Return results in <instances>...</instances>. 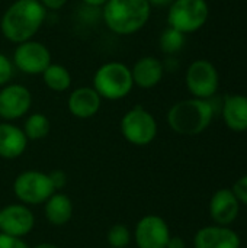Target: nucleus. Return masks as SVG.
Masks as SVG:
<instances>
[{
	"label": "nucleus",
	"instance_id": "6",
	"mask_svg": "<svg viewBox=\"0 0 247 248\" xmlns=\"http://www.w3.org/2000/svg\"><path fill=\"white\" fill-rule=\"evenodd\" d=\"M121 134L127 142L135 147H147L157 137V121L143 106H134L124 113L121 124Z\"/></svg>",
	"mask_w": 247,
	"mask_h": 248
},
{
	"label": "nucleus",
	"instance_id": "13",
	"mask_svg": "<svg viewBox=\"0 0 247 248\" xmlns=\"http://www.w3.org/2000/svg\"><path fill=\"white\" fill-rule=\"evenodd\" d=\"M240 212V202L231 189L217 190L210 201V215L215 225L229 227L233 224Z\"/></svg>",
	"mask_w": 247,
	"mask_h": 248
},
{
	"label": "nucleus",
	"instance_id": "10",
	"mask_svg": "<svg viewBox=\"0 0 247 248\" xmlns=\"http://www.w3.org/2000/svg\"><path fill=\"white\" fill-rule=\"evenodd\" d=\"M170 230L167 222L159 215H146L143 217L134 228L132 238L137 248H166Z\"/></svg>",
	"mask_w": 247,
	"mask_h": 248
},
{
	"label": "nucleus",
	"instance_id": "27",
	"mask_svg": "<svg viewBox=\"0 0 247 248\" xmlns=\"http://www.w3.org/2000/svg\"><path fill=\"white\" fill-rule=\"evenodd\" d=\"M49 179H51V183L55 189V192L61 190L66 185H67V176L63 170H54L49 173Z\"/></svg>",
	"mask_w": 247,
	"mask_h": 248
},
{
	"label": "nucleus",
	"instance_id": "15",
	"mask_svg": "<svg viewBox=\"0 0 247 248\" xmlns=\"http://www.w3.org/2000/svg\"><path fill=\"white\" fill-rule=\"evenodd\" d=\"M195 248H240V237L229 227L211 225L201 228L194 237Z\"/></svg>",
	"mask_w": 247,
	"mask_h": 248
},
{
	"label": "nucleus",
	"instance_id": "8",
	"mask_svg": "<svg viewBox=\"0 0 247 248\" xmlns=\"http://www.w3.org/2000/svg\"><path fill=\"white\" fill-rule=\"evenodd\" d=\"M185 83L188 92L197 99H211L220 87V74L217 67L208 60H195L189 64Z\"/></svg>",
	"mask_w": 247,
	"mask_h": 248
},
{
	"label": "nucleus",
	"instance_id": "21",
	"mask_svg": "<svg viewBox=\"0 0 247 248\" xmlns=\"http://www.w3.org/2000/svg\"><path fill=\"white\" fill-rule=\"evenodd\" d=\"M49 129H51V124H49V119L44 115V113H31L25 122H23V126H22V131L25 134V137L28 138V141H39V140H44L48 134H49Z\"/></svg>",
	"mask_w": 247,
	"mask_h": 248
},
{
	"label": "nucleus",
	"instance_id": "31",
	"mask_svg": "<svg viewBox=\"0 0 247 248\" xmlns=\"http://www.w3.org/2000/svg\"><path fill=\"white\" fill-rule=\"evenodd\" d=\"M89 7H103L108 0H82Z\"/></svg>",
	"mask_w": 247,
	"mask_h": 248
},
{
	"label": "nucleus",
	"instance_id": "18",
	"mask_svg": "<svg viewBox=\"0 0 247 248\" xmlns=\"http://www.w3.org/2000/svg\"><path fill=\"white\" fill-rule=\"evenodd\" d=\"M28 147V138L22 128L12 122H0V157L4 160L19 158Z\"/></svg>",
	"mask_w": 247,
	"mask_h": 248
},
{
	"label": "nucleus",
	"instance_id": "22",
	"mask_svg": "<svg viewBox=\"0 0 247 248\" xmlns=\"http://www.w3.org/2000/svg\"><path fill=\"white\" fill-rule=\"evenodd\" d=\"M185 41H186L185 33H182V32H179V31L167 26L162 32V35L159 38V46H160V51L163 54H166V55H175V54H178L183 48Z\"/></svg>",
	"mask_w": 247,
	"mask_h": 248
},
{
	"label": "nucleus",
	"instance_id": "32",
	"mask_svg": "<svg viewBox=\"0 0 247 248\" xmlns=\"http://www.w3.org/2000/svg\"><path fill=\"white\" fill-rule=\"evenodd\" d=\"M32 248H60L58 246L52 244V243H41V244H36L35 247Z\"/></svg>",
	"mask_w": 247,
	"mask_h": 248
},
{
	"label": "nucleus",
	"instance_id": "4",
	"mask_svg": "<svg viewBox=\"0 0 247 248\" xmlns=\"http://www.w3.org/2000/svg\"><path fill=\"white\" fill-rule=\"evenodd\" d=\"M92 87L102 99L121 100L127 97L134 87L131 68L119 61L105 62L93 74Z\"/></svg>",
	"mask_w": 247,
	"mask_h": 248
},
{
	"label": "nucleus",
	"instance_id": "3",
	"mask_svg": "<svg viewBox=\"0 0 247 248\" xmlns=\"http://www.w3.org/2000/svg\"><path fill=\"white\" fill-rule=\"evenodd\" d=\"M215 109L211 100L185 99L176 102L167 112V124L170 129L179 135L194 137L202 134L213 122Z\"/></svg>",
	"mask_w": 247,
	"mask_h": 248
},
{
	"label": "nucleus",
	"instance_id": "16",
	"mask_svg": "<svg viewBox=\"0 0 247 248\" xmlns=\"http://www.w3.org/2000/svg\"><path fill=\"white\" fill-rule=\"evenodd\" d=\"M131 76L134 86L146 90L153 89L162 81L165 76V64L159 58L151 55L141 57L131 67Z\"/></svg>",
	"mask_w": 247,
	"mask_h": 248
},
{
	"label": "nucleus",
	"instance_id": "26",
	"mask_svg": "<svg viewBox=\"0 0 247 248\" xmlns=\"http://www.w3.org/2000/svg\"><path fill=\"white\" fill-rule=\"evenodd\" d=\"M236 195V198L239 199L240 203L246 205L247 206V174L246 176H242L233 186L231 189Z\"/></svg>",
	"mask_w": 247,
	"mask_h": 248
},
{
	"label": "nucleus",
	"instance_id": "23",
	"mask_svg": "<svg viewBox=\"0 0 247 248\" xmlns=\"http://www.w3.org/2000/svg\"><path fill=\"white\" fill-rule=\"evenodd\" d=\"M132 232L124 224H115L108 230L106 241L111 248H127L131 244Z\"/></svg>",
	"mask_w": 247,
	"mask_h": 248
},
{
	"label": "nucleus",
	"instance_id": "30",
	"mask_svg": "<svg viewBox=\"0 0 247 248\" xmlns=\"http://www.w3.org/2000/svg\"><path fill=\"white\" fill-rule=\"evenodd\" d=\"M148 1V4L153 7V6H156V7H165V6H170L172 3H173V0H147Z\"/></svg>",
	"mask_w": 247,
	"mask_h": 248
},
{
	"label": "nucleus",
	"instance_id": "11",
	"mask_svg": "<svg viewBox=\"0 0 247 248\" xmlns=\"http://www.w3.org/2000/svg\"><path fill=\"white\" fill-rule=\"evenodd\" d=\"M32 106V94L23 84H6L0 89V118L6 122L23 118Z\"/></svg>",
	"mask_w": 247,
	"mask_h": 248
},
{
	"label": "nucleus",
	"instance_id": "33",
	"mask_svg": "<svg viewBox=\"0 0 247 248\" xmlns=\"http://www.w3.org/2000/svg\"><path fill=\"white\" fill-rule=\"evenodd\" d=\"M246 248H247V247H246Z\"/></svg>",
	"mask_w": 247,
	"mask_h": 248
},
{
	"label": "nucleus",
	"instance_id": "25",
	"mask_svg": "<svg viewBox=\"0 0 247 248\" xmlns=\"http://www.w3.org/2000/svg\"><path fill=\"white\" fill-rule=\"evenodd\" d=\"M0 248H29L23 238L10 237L0 232Z\"/></svg>",
	"mask_w": 247,
	"mask_h": 248
},
{
	"label": "nucleus",
	"instance_id": "28",
	"mask_svg": "<svg viewBox=\"0 0 247 248\" xmlns=\"http://www.w3.org/2000/svg\"><path fill=\"white\" fill-rule=\"evenodd\" d=\"M68 0H39V3L47 9V10H60L67 4Z\"/></svg>",
	"mask_w": 247,
	"mask_h": 248
},
{
	"label": "nucleus",
	"instance_id": "2",
	"mask_svg": "<svg viewBox=\"0 0 247 248\" xmlns=\"http://www.w3.org/2000/svg\"><path fill=\"white\" fill-rule=\"evenodd\" d=\"M151 16L147 0H108L102 9L106 28L121 36L134 35L141 31Z\"/></svg>",
	"mask_w": 247,
	"mask_h": 248
},
{
	"label": "nucleus",
	"instance_id": "7",
	"mask_svg": "<svg viewBox=\"0 0 247 248\" xmlns=\"http://www.w3.org/2000/svg\"><path fill=\"white\" fill-rule=\"evenodd\" d=\"M13 193L16 199L26 206L44 205L55 189L49 174L38 170H26L16 176L13 182Z\"/></svg>",
	"mask_w": 247,
	"mask_h": 248
},
{
	"label": "nucleus",
	"instance_id": "1",
	"mask_svg": "<svg viewBox=\"0 0 247 248\" xmlns=\"http://www.w3.org/2000/svg\"><path fill=\"white\" fill-rule=\"evenodd\" d=\"M47 19V9L39 0H15L1 15L0 31L12 44L32 39Z\"/></svg>",
	"mask_w": 247,
	"mask_h": 248
},
{
	"label": "nucleus",
	"instance_id": "20",
	"mask_svg": "<svg viewBox=\"0 0 247 248\" xmlns=\"http://www.w3.org/2000/svg\"><path fill=\"white\" fill-rule=\"evenodd\" d=\"M41 76H42L44 84L49 90L57 92V93L67 92L71 87V83H73L71 73L68 71V68H66L61 64L51 62L48 65V68H45V71Z\"/></svg>",
	"mask_w": 247,
	"mask_h": 248
},
{
	"label": "nucleus",
	"instance_id": "9",
	"mask_svg": "<svg viewBox=\"0 0 247 248\" xmlns=\"http://www.w3.org/2000/svg\"><path fill=\"white\" fill-rule=\"evenodd\" d=\"M12 62L19 71L29 76H36L42 74L52 61L51 52L47 45L39 41L29 39L16 45Z\"/></svg>",
	"mask_w": 247,
	"mask_h": 248
},
{
	"label": "nucleus",
	"instance_id": "17",
	"mask_svg": "<svg viewBox=\"0 0 247 248\" xmlns=\"http://www.w3.org/2000/svg\"><path fill=\"white\" fill-rule=\"evenodd\" d=\"M226 126L234 132L247 131V96L230 94L226 96L220 108Z\"/></svg>",
	"mask_w": 247,
	"mask_h": 248
},
{
	"label": "nucleus",
	"instance_id": "5",
	"mask_svg": "<svg viewBox=\"0 0 247 248\" xmlns=\"http://www.w3.org/2000/svg\"><path fill=\"white\" fill-rule=\"evenodd\" d=\"M207 0H173L167 10V25L182 33L199 31L208 20Z\"/></svg>",
	"mask_w": 247,
	"mask_h": 248
},
{
	"label": "nucleus",
	"instance_id": "12",
	"mask_svg": "<svg viewBox=\"0 0 247 248\" xmlns=\"http://www.w3.org/2000/svg\"><path fill=\"white\" fill-rule=\"evenodd\" d=\"M35 227V215L23 203H12L0 209V232L23 238Z\"/></svg>",
	"mask_w": 247,
	"mask_h": 248
},
{
	"label": "nucleus",
	"instance_id": "29",
	"mask_svg": "<svg viewBox=\"0 0 247 248\" xmlns=\"http://www.w3.org/2000/svg\"><path fill=\"white\" fill-rule=\"evenodd\" d=\"M166 248H186V243L182 237H178V235H170L169 238V243H167V247Z\"/></svg>",
	"mask_w": 247,
	"mask_h": 248
},
{
	"label": "nucleus",
	"instance_id": "19",
	"mask_svg": "<svg viewBox=\"0 0 247 248\" xmlns=\"http://www.w3.org/2000/svg\"><path fill=\"white\" fill-rule=\"evenodd\" d=\"M45 219L54 227H64L73 218V202L61 192H55L44 203Z\"/></svg>",
	"mask_w": 247,
	"mask_h": 248
},
{
	"label": "nucleus",
	"instance_id": "14",
	"mask_svg": "<svg viewBox=\"0 0 247 248\" xmlns=\"http://www.w3.org/2000/svg\"><path fill=\"white\" fill-rule=\"evenodd\" d=\"M100 106H102V97L90 86L74 89L67 99L68 112L79 119L93 118L99 112Z\"/></svg>",
	"mask_w": 247,
	"mask_h": 248
},
{
	"label": "nucleus",
	"instance_id": "24",
	"mask_svg": "<svg viewBox=\"0 0 247 248\" xmlns=\"http://www.w3.org/2000/svg\"><path fill=\"white\" fill-rule=\"evenodd\" d=\"M13 76V62L12 60L0 52V87L9 84Z\"/></svg>",
	"mask_w": 247,
	"mask_h": 248
}]
</instances>
